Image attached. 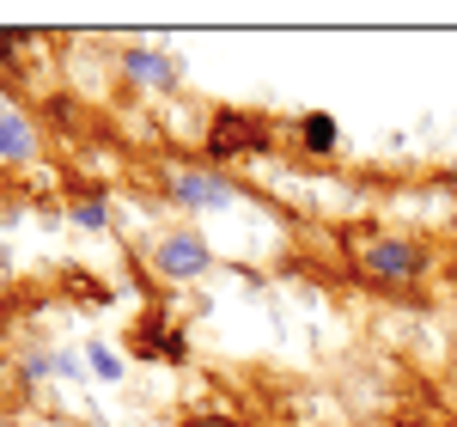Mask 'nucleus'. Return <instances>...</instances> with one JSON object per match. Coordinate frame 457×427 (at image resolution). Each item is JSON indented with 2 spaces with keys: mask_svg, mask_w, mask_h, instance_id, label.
Here are the masks:
<instances>
[{
  "mask_svg": "<svg viewBox=\"0 0 457 427\" xmlns=\"http://www.w3.org/2000/svg\"><path fill=\"white\" fill-rule=\"evenodd\" d=\"M366 269H372V275H385V281H403V275H415V269H421V250L385 239V245L366 250Z\"/></svg>",
  "mask_w": 457,
  "mask_h": 427,
  "instance_id": "f257e3e1",
  "label": "nucleus"
},
{
  "mask_svg": "<svg viewBox=\"0 0 457 427\" xmlns=\"http://www.w3.org/2000/svg\"><path fill=\"white\" fill-rule=\"evenodd\" d=\"M177 202L183 208H232V189L220 178H208V172H183L177 178Z\"/></svg>",
  "mask_w": 457,
  "mask_h": 427,
  "instance_id": "f03ea898",
  "label": "nucleus"
},
{
  "mask_svg": "<svg viewBox=\"0 0 457 427\" xmlns=\"http://www.w3.org/2000/svg\"><path fill=\"white\" fill-rule=\"evenodd\" d=\"M159 269L165 275H202L208 269V245L202 239H165L159 245Z\"/></svg>",
  "mask_w": 457,
  "mask_h": 427,
  "instance_id": "7ed1b4c3",
  "label": "nucleus"
},
{
  "mask_svg": "<svg viewBox=\"0 0 457 427\" xmlns=\"http://www.w3.org/2000/svg\"><path fill=\"white\" fill-rule=\"evenodd\" d=\"M31 147H37L31 122L6 110V116H0V159H31Z\"/></svg>",
  "mask_w": 457,
  "mask_h": 427,
  "instance_id": "20e7f679",
  "label": "nucleus"
},
{
  "mask_svg": "<svg viewBox=\"0 0 457 427\" xmlns=\"http://www.w3.org/2000/svg\"><path fill=\"white\" fill-rule=\"evenodd\" d=\"M250 135H256V122H245V116H220V122H213V153H238V147H250Z\"/></svg>",
  "mask_w": 457,
  "mask_h": 427,
  "instance_id": "39448f33",
  "label": "nucleus"
},
{
  "mask_svg": "<svg viewBox=\"0 0 457 427\" xmlns=\"http://www.w3.org/2000/svg\"><path fill=\"white\" fill-rule=\"evenodd\" d=\"M305 147H312V153H329V147H336V122H329V116H305Z\"/></svg>",
  "mask_w": 457,
  "mask_h": 427,
  "instance_id": "423d86ee",
  "label": "nucleus"
},
{
  "mask_svg": "<svg viewBox=\"0 0 457 427\" xmlns=\"http://www.w3.org/2000/svg\"><path fill=\"white\" fill-rule=\"evenodd\" d=\"M92 373L98 379H122V360L110 355V348H92Z\"/></svg>",
  "mask_w": 457,
  "mask_h": 427,
  "instance_id": "0eeeda50",
  "label": "nucleus"
},
{
  "mask_svg": "<svg viewBox=\"0 0 457 427\" xmlns=\"http://www.w3.org/2000/svg\"><path fill=\"white\" fill-rule=\"evenodd\" d=\"M135 73H141V80H159V86L171 80V68H165V62H153V55H135Z\"/></svg>",
  "mask_w": 457,
  "mask_h": 427,
  "instance_id": "6e6552de",
  "label": "nucleus"
},
{
  "mask_svg": "<svg viewBox=\"0 0 457 427\" xmlns=\"http://www.w3.org/2000/svg\"><path fill=\"white\" fill-rule=\"evenodd\" d=\"M189 427H226V422H189Z\"/></svg>",
  "mask_w": 457,
  "mask_h": 427,
  "instance_id": "1a4fd4ad",
  "label": "nucleus"
}]
</instances>
